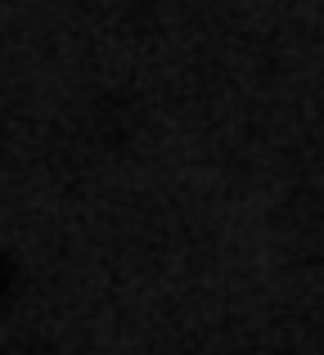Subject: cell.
Returning a JSON list of instances; mask_svg holds the SVG:
<instances>
[{"instance_id":"1","label":"cell","mask_w":324,"mask_h":355,"mask_svg":"<svg viewBox=\"0 0 324 355\" xmlns=\"http://www.w3.org/2000/svg\"><path fill=\"white\" fill-rule=\"evenodd\" d=\"M0 297H5V270H0Z\"/></svg>"}]
</instances>
